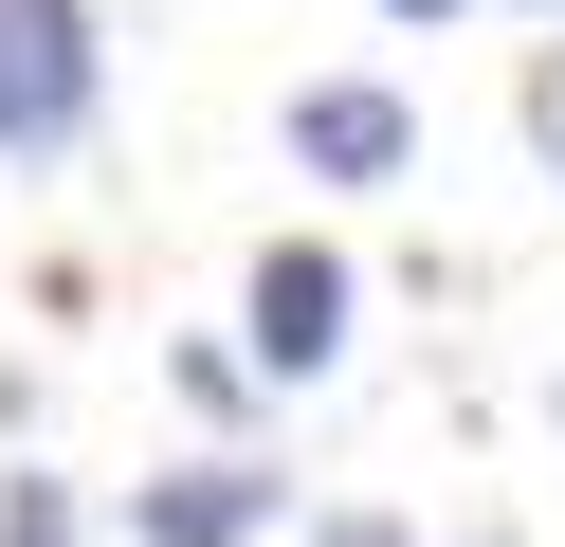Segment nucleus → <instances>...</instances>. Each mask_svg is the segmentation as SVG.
<instances>
[{
	"mask_svg": "<svg viewBox=\"0 0 565 547\" xmlns=\"http://www.w3.org/2000/svg\"><path fill=\"white\" fill-rule=\"evenodd\" d=\"M529 19H565V0H529Z\"/></svg>",
	"mask_w": 565,
	"mask_h": 547,
	"instance_id": "9",
	"label": "nucleus"
},
{
	"mask_svg": "<svg viewBox=\"0 0 565 547\" xmlns=\"http://www.w3.org/2000/svg\"><path fill=\"white\" fill-rule=\"evenodd\" d=\"M110 128V19L92 0H0V165H74Z\"/></svg>",
	"mask_w": 565,
	"mask_h": 547,
	"instance_id": "1",
	"label": "nucleus"
},
{
	"mask_svg": "<svg viewBox=\"0 0 565 547\" xmlns=\"http://www.w3.org/2000/svg\"><path fill=\"white\" fill-rule=\"evenodd\" d=\"M511 128H529V165L565 182V36H529V92H511Z\"/></svg>",
	"mask_w": 565,
	"mask_h": 547,
	"instance_id": "6",
	"label": "nucleus"
},
{
	"mask_svg": "<svg viewBox=\"0 0 565 547\" xmlns=\"http://www.w3.org/2000/svg\"><path fill=\"white\" fill-rule=\"evenodd\" d=\"M274 146H292V182H329V201H383V182H419V92L402 73H310V92L274 109Z\"/></svg>",
	"mask_w": 565,
	"mask_h": 547,
	"instance_id": "3",
	"label": "nucleus"
},
{
	"mask_svg": "<svg viewBox=\"0 0 565 547\" xmlns=\"http://www.w3.org/2000/svg\"><path fill=\"white\" fill-rule=\"evenodd\" d=\"M310 547H419L402 511H310Z\"/></svg>",
	"mask_w": 565,
	"mask_h": 547,
	"instance_id": "7",
	"label": "nucleus"
},
{
	"mask_svg": "<svg viewBox=\"0 0 565 547\" xmlns=\"http://www.w3.org/2000/svg\"><path fill=\"white\" fill-rule=\"evenodd\" d=\"M547 420H565V383H547Z\"/></svg>",
	"mask_w": 565,
	"mask_h": 547,
	"instance_id": "10",
	"label": "nucleus"
},
{
	"mask_svg": "<svg viewBox=\"0 0 565 547\" xmlns=\"http://www.w3.org/2000/svg\"><path fill=\"white\" fill-rule=\"evenodd\" d=\"M0 547H92V511H74V474H0Z\"/></svg>",
	"mask_w": 565,
	"mask_h": 547,
	"instance_id": "5",
	"label": "nucleus"
},
{
	"mask_svg": "<svg viewBox=\"0 0 565 547\" xmlns=\"http://www.w3.org/2000/svg\"><path fill=\"white\" fill-rule=\"evenodd\" d=\"M365 19H402V36H438V19H475V0H365Z\"/></svg>",
	"mask_w": 565,
	"mask_h": 547,
	"instance_id": "8",
	"label": "nucleus"
},
{
	"mask_svg": "<svg viewBox=\"0 0 565 547\" xmlns=\"http://www.w3.org/2000/svg\"><path fill=\"white\" fill-rule=\"evenodd\" d=\"M110 529H128V547H274V529H292V474L220 438V456H164V474H128V493H110Z\"/></svg>",
	"mask_w": 565,
	"mask_h": 547,
	"instance_id": "4",
	"label": "nucleus"
},
{
	"mask_svg": "<svg viewBox=\"0 0 565 547\" xmlns=\"http://www.w3.org/2000/svg\"><path fill=\"white\" fill-rule=\"evenodd\" d=\"M475 547H511V529H475Z\"/></svg>",
	"mask_w": 565,
	"mask_h": 547,
	"instance_id": "11",
	"label": "nucleus"
},
{
	"mask_svg": "<svg viewBox=\"0 0 565 547\" xmlns=\"http://www.w3.org/2000/svg\"><path fill=\"white\" fill-rule=\"evenodd\" d=\"M347 328H365L347 238H256V274H237V365L292 401V383H329V365H347Z\"/></svg>",
	"mask_w": 565,
	"mask_h": 547,
	"instance_id": "2",
	"label": "nucleus"
}]
</instances>
